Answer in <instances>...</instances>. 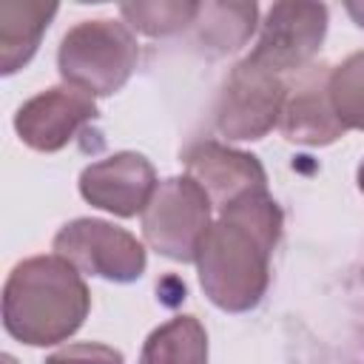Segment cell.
<instances>
[{
  "mask_svg": "<svg viewBox=\"0 0 364 364\" xmlns=\"http://www.w3.org/2000/svg\"><path fill=\"white\" fill-rule=\"evenodd\" d=\"M282 228V208L267 191L247 193L219 210L196 250L199 284L219 310L247 313L264 299Z\"/></svg>",
  "mask_w": 364,
  "mask_h": 364,
  "instance_id": "6da1fadb",
  "label": "cell"
},
{
  "mask_svg": "<svg viewBox=\"0 0 364 364\" xmlns=\"http://www.w3.org/2000/svg\"><path fill=\"white\" fill-rule=\"evenodd\" d=\"M91 310L82 273L63 256H31L11 267L3 284V327L28 347L71 338Z\"/></svg>",
  "mask_w": 364,
  "mask_h": 364,
  "instance_id": "7a4b0ae2",
  "label": "cell"
},
{
  "mask_svg": "<svg viewBox=\"0 0 364 364\" xmlns=\"http://www.w3.org/2000/svg\"><path fill=\"white\" fill-rule=\"evenodd\" d=\"M139 46L134 31L119 20H82L68 28L57 48V68L63 82L91 94L111 97L134 74Z\"/></svg>",
  "mask_w": 364,
  "mask_h": 364,
  "instance_id": "3957f363",
  "label": "cell"
},
{
  "mask_svg": "<svg viewBox=\"0 0 364 364\" xmlns=\"http://www.w3.org/2000/svg\"><path fill=\"white\" fill-rule=\"evenodd\" d=\"M282 105L284 74L247 54L228 71L219 88L213 105V125L225 139L253 142L279 125Z\"/></svg>",
  "mask_w": 364,
  "mask_h": 364,
  "instance_id": "277c9868",
  "label": "cell"
},
{
  "mask_svg": "<svg viewBox=\"0 0 364 364\" xmlns=\"http://www.w3.org/2000/svg\"><path fill=\"white\" fill-rule=\"evenodd\" d=\"M210 199L191 176L162 179L142 210L145 242L171 262H196V250L210 228Z\"/></svg>",
  "mask_w": 364,
  "mask_h": 364,
  "instance_id": "5b68a950",
  "label": "cell"
},
{
  "mask_svg": "<svg viewBox=\"0 0 364 364\" xmlns=\"http://www.w3.org/2000/svg\"><path fill=\"white\" fill-rule=\"evenodd\" d=\"M54 253L85 276L128 284L145 273V245L125 228L105 219H71L54 236Z\"/></svg>",
  "mask_w": 364,
  "mask_h": 364,
  "instance_id": "8992f818",
  "label": "cell"
},
{
  "mask_svg": "<svg viewBox=\"0 0 364 364\" xmlns=\"http://www.w3.org/2000/svg\"><path fill=\"white\" fill-rule=\"evenodd\" d=\"M327 34V6L284 0L273 3L262 20L259 40L250 51L279 74H293L313 63Z\"/></svg>",
  "mask_w": 364,
  "mask_h": 364,
  "instance_id": "52a82bcc",
  "label": "cell"
},
{
  "mask_svg": "<svg viewBox=\"0 0 364 364\" xmlns=\"http://www.w3.org/2000/svg\"><path fill=\"white\" fill-rule=\"evenodd\" d=\"M330 65L310 63L284 77V105L279 117V131L287 142L321 148L344 136V125L338 122L330 100Z\"/></svg>",
  "mask_w": 364,
  "mask_h": 364,
  "instance_id": "ba28073f",
  "label": "cell"
},
{
  "mask_svg": "<svg viewBox=\"0 0 364 364\" xmlns=\"http://www.w3.org/2000/svg\"><path fill=\"white\" fill-rule=\"evenodd\" d=\"M97 114L100 111L91 94L63 82L26 100L14 114V131L28 148L54 154L65 148L88 122H94Z\"/></svg>",
  "mask_w": 364,
  "mask_h": 364,
  "instance_id": "9c48e42d",
  "label": "cell"
},
{
  "mask_svg": "<svg viewBox=\"0 0 364 364\" xmlns=\"http://www.w3.org/2000/svg\"><path fill=\"white\" fill-rule=\"evenodd\" d=\"M154 165L136 151H119L91 162L80 173V196L114 216L131 219L142 213L156 191Z\"/></svg>",
  "mask_w": 364,
  "mask_h": 364,
  "instance_id": "30bf717a",
  "label": "cell"
},
{
  "mask_svg": "<svg viewBox=\"0 0 364 364\" xmlns=\"http://www.w3.org/2000/svg\"><path fill=\"white\" fill-rule=\"evenodd\" d=\"M185 176H191L210 199L213 208H228L236 199L267 191V173L253 154L230 148L216 139H199L185 154Z\"/></svg>",
  "mask_w": 364,
  "mask_h": 364,
  "instance_id": "8fae6325",
  "label": "cell"
},
{
  "mask_svg": "<svg viewBox=\"0 0 364 364\" xmlns=\"http://www.w3.org/2000/svg\"><path fill=\"white\" fill-rule=\"evenodd\" d=\"M57 3L40 0H3L0 3V71L9 77L31 63Z\"/></svg>",
  "mask_w": 364,
  "mask_h": 364,
  "instance_id": "7c38bea8",
  "label": "cell"
},
{
  "mask_svg": "<svg viewBox=\"0 0 364 364\" xmlns=\"http://www.w3.org/2000/svg\"><path fill=\"white\" fill-rule=\"evenodd\" d=\"M259 23V6L250 3H199L193 20L196 43L210 54L242 48Z\"/></svg>",
  "mask_w": 364,
  "mask_h": 364,
  "instance_id": "4fadbf2b",
  "label": "cell"
},
{
  "mask_svg": "<svg viewBox=\"0 0 364 364\" xmlns=\"http://www.w3.org/2000/svg\"><path fill=\"white\" fill-rule=\"evenodd\" d=\"M139 364H208V333L196 316H173L142 344Z\"/></svg>",
  "mask_w": 364,
  "mask_h": 364,
  "instance_id": "5bb4252c",
  "label": "cell"
},
{
  "mask_svg": "<svg viewBox=\"0 0 364 364\" xmlns=\"http://www.w3.org/2000/svg\"><path fill=\"white\" fill-rule=\"evenodd\" d=\"M119 14L128 28H136L148 37H168L193 26L199 3L191 0H154V3H122Z\"/></svg>",
  "mask_w": 364,
  "mask_h": 364,
  "instance_id": "9a60e30c",
  "label": "cell"
},
{
  "mask_svg": "<svg viewBox=\"0 0 364 364\" xmlns=\"http://www.w3.org/2000/svg\"><path fill=\"white\" fill-rule=\"evenodd\" d=\"M330 100L344 131H364V48L330 71Z\"/></svg>",
  "mask_w": 364,
  "mask_h": 364,
  "instance_id": "2e32d148",
  "label": "cell"
},
{
  "mask_svg": "<svg viewBox=\"0 0 364 364\" xmlns=\"http://www.w3.org/2000/svg\"><path fill=\"white\" fill-rule=\"evenodd\" d=\"M43 364H125L122 353L100 341H74L54 350Z\"/></svg>",
  "mask_w": 364,
  "mask_h": 364,
  "instance_id": "e0dca14e",
  "label": "cell"
},
{
  "mask_svg": "<svg viewBox=\"0 0 364 364\" xmlns=\"http://www.w3.org/2000/svg\"><path fill=\"white\" fill-rule=\"evenodd\" d=\"M347 14L355 20L358 28H364V3H347Z\"/></svg>",
  "mask_w": 364,
  "mask_h": 364,
  "instance_id": "ac0fdd59",
  "label": "cell"
},
{
  "mask_svg": "<svg viewBox=\"0 0 364 364\" xmlns=\"http://www.w3.org/2000/svg\"><path fill=\"white\" fill-rule=\"evenodd\" d=\"M355 179H358V188H361V193H364V159H361V165H358V171H355Z\"/></svg>",
  "mask_w": 364,
  "mask_h": 364,
  "instance_id": "d6986e66",
  "label": "cell"
}]
</instances>
